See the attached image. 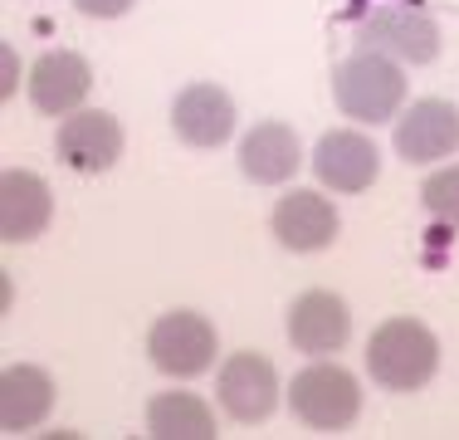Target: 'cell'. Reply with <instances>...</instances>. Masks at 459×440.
<instances>
[{
  "mask_svg": "<svg viewBox=\"0 0 459 440\" xmlns=\"http://www.w3.org/2000/svg\"><path fill=\"white\" fill-rule=\"evenodd\" d=\"M289 406L303 426L313 431H342V426L357 421L362 411V387L347 367H333V362H318V367H303L289 387Z\"/></svg>",
  "mask_w": 459,
  "mask_h": 440,
  "instance_id": "3",
  "label": "cell"
},
{
  "mask_svg": "<svg viewBox=\"0 0 459 440\" xmlns=\"http://www.w3.org/2000/svg\"><path fill=\"white\" fill-rule=\"evenodd\" d=\"M54 147H59V162L74 172H108L117 167V157H123V123H117L113 113H69L59 128V137H54Z\"/></svg>",
  "mask_w": 459,
  "mask_h": 440,
  "instance_id": "8",
  "label": "cell"
},
{
  "mask_svg": "<svg viewBox=\"0 0 459 440\" xmlns=\"http://www.w3.org/2000/svg\"><path fill=\"white\" fill-rule=\"evenodd\" d=\"M0 64H5V79H0V93H15V84H20V64H15V54L10 49H0Z\"/></svg>",
  "mask_w": 459,
  "mask_h": 440,
  "instance_id": "20",
  "label": "cell"
},
{
  "mask_svg": "<svg viewBox=\"0 0 459 440\" xmlns=\"http://www.w3.org/2000/svg\"><path fill=\"white\" fill-rule=\"evenodd\" d=\"M274 235L293 255H313L337 240V206L318 191H289L274 206Z\"/></svg>",
  "mask_w": 459,
  "mask_h": 440,
  "instance_id": "12",
  "label": "cell"
},
{
  "mask_svg": "<svg viewBox=\"0 0 459 440\" xmlns=\"http://www.w3.org/2000/svg\"><path fill=\"white\" fill-rule=\"evenodd\" d=\"M396 152L415 167L459 152V108L445 98H420L406 108V118H396Z\"/></svg>",
  "mask_w": 459,
  "mask_h": 440,
  "instance_id": "10",
  "label": "cell"
},
{
  "mask_svg": "<svg viewBox=\"0 0 459 440\" xmlns=\"http://www.w3.org/2000/svg\"><path fill=\"white\" fill-rule=\"evenodd\" d=\"M215 392H221V406L235 421L255 426L279 406V372L264 352H235V357H225Z\"/></svg>",
  "mask_w": 459,
  "mask_h": 440,
  "instance_id": "6",
  "label": "cell"
},
{
  "mask_svg": "<svg viewBox=\"0 0 459 440\" xmlns=\"http://www.w3.org/2000/svg\"><path fill=\"white\" fill-rule=\"evenodd\" d=\"M303 167V147L289 123H259L239 142V172L259 186H279Z\"/></svg>",
  "mask_w": 459,
  "mask_h": 440,
  "instance_id": "15",
  "label": "cell"
},
{
  "mask_svg": "<svg viewBox=\"0 0 459 440\" xmlns=\"http://www.w3.org/2000/svg\"><path fill=\"white\" fill-rule=\"evenodd\" d=\"M171 128L191 147H225V137L235 132V98L221 84H191L171 103Z\"/></svg>",
  "mask_w": 459,
  "mask_h": 440,
  "instance_id": "11",
  "label": "cell"
},
{
  "mask_svg": "<svg viewBox=\"0 0 459 440\" xmlns=\"http://www.w3.org/2000/svg\"><path fill=\"white\" fill-rule=\"evenodd\" d=\"M313 172H318V181L327 191H342V196H357L367 191L371 181H377L381 172V152L377 142L367 137V132H323L318 147H313Z\"/></svg>",
  "mask_w": 459,
  "mask_h": 440,
  "instance_id": "7",
  "label": "cell"
},
{
  "mask_svg": "<svg viewBox=\"0 0 459 440\" xmlns=\"http://www.w3.org/2000/svg\"><path fill=\"white\" fill-rule=\"evenodd\" d=\"M362 49H377L396 64H430L440 54V30L420 5H381L357 30Z\"/></svg>",
  "mask_w": 459,
  "mask_h": 440,
  "instance_id": "4",
  "label": "cell"
},
{
  "mask_svg": "<svg viewBox=\"0 0 459 440\" xmlns=\"http://www.w3.org/2000/svg\"><path fill=\"white\" fill-rule=\"evenodd\" d=\"M74 5H79L83 15H93V20H117V15L133 10V0H74Z\"/></svg>",
  "mask_w": 459,
  "mask_h": 440,
  "instance_id": "19",
  "label": "cell"
},
{
  "mask_svg": "<svg viewBox=\"0 0 459 440\" xmlns=\"http://www.w3.org/2000/svg\"><path fill=\"white\" fill-rule=\"evenodd\" d=\"M440 367V343L425 323L415 318H391L371 333L367 343V372L381 382L386 392H415L435 377Z\"/></svg>",
  "mask_w": 459,
  "mask_h": 440,
  "instance_id": "1",
  "label": "cell"
},
{
  "mask_svg": "<svg viewBox=\"0 0 459 440\" xmlns=\"http://www.w3.org/2000/svg\"><path fill=\"white\" fill-rule=\"evenodd\" d=\"M147 352H152V362H157V372H167V377H201V372L215 362L221 343H215L211 318H201V313H167V318L152 323Z\"/></svg>",
  "mask_w": 459,
  "mask_h": 440,
  "instance_id": "5",
  "label": "cell"
},
{
  "mask_svg": "<svg viewBox=\"0 0 459 440\" xmlns=\"http://www.w3.org/2000/svg\"><path fill=\"white\" fill-rule=\"evenodd\" d=\"M54 382L45 367H5L0 377V431H30L49 416Z\"/></svg>",
  "mask_w": 459,
  "mask_h": 440,
  "instance_id": "16",
  "label": "cell"
},
{
  "mask_svg": "<svg viewBox=\"0 0 459 440\" xmlns=\"http://www.w3.org/2000/svg\"><path fill=\"white\" fill-rule=\"evenodd\" d=\"M333 98L357 123H381V118H396V108L406 103V74L386 54L357 49L333 69Z\"/></svg>",
  "mask_w": 459,
  "mask_h": 440,
  "instance_id": "2",
  "label": "cell"
},
{
  "mask_svg": "<svg viewBox=\"0 0 459 440\" xmlns=\"http://www.w3.org/2000/svg\"><path fill=\"white\" fill-rule=\"evenodd\" d=\"M420 201H425V211H430L435 220H445V225H459V167L435 172L430 181L420 186Z\"/></svg>",
  "mask_w": 459,
  "mask_h": 440,
  "instance_id": "18",
  "label": "cell"
},
{
  "mask_svg": "<svg viewBox=\"0 0 459 440\" xmlns=\"http://www.w3.org/2000/svg\"><path fill=\"white\" fill-rule=\"evenodd\" d=\"M89 88H93V69H89V59L74 54V49H49L30 64V103L49 118L79 113Z\"/></svg>",
  "mask_w": 459,
  "mask_h": 440,
  "instance_id": "9",
  "label": "cell"
},
{
  "mask_svg": "<svg viewBox=\"0 0 459 440\" xmlns=\"http://www.w3.org/2000/svg\"><path fill=\"white\" fill-rule=\"evenodd\" d=\"M147 431L157 440H211L215 416L191 392H161L147 401Z\"/></svg>",
  "mask_w": 459,
  "mask_h": 440,
  "instance_id": "17",
  "label": "cell"
},
{
  "mask_svg": "<svg viewBox=\"0 0 459 440\" xmlns=\"http://www.w3.org/2000/svg\"><path fill=\"white\" fill-rule=\"evenodd\" d=\"M54 216V196H49V181L35 172H5L0 176V235L10 245H25V240H39L45 235Z\"/></svg>",
  "mask_w": 459,
  "mask_h": 440,
  "instance_id": "13",
  "label": "cell"
},
{
  "mask_svg": "<svg viewBox=\"0 0 459 440\" xmlns=\"http://www.w3.org/2000/svg\"><path fill=\"white\" fill-rule=\"evenodd\" d=\"M347 333H352V313H347V304L337 299V294L313 289V294H303V299H293V308H289V338H293V348H299V352L327 357V352H337L347 343Z\"/></svg>",
  "mask_w": 459,
  "mask_h": 440,
  "instance_id": "14",
  "label": "cell"
}]
</instances>
